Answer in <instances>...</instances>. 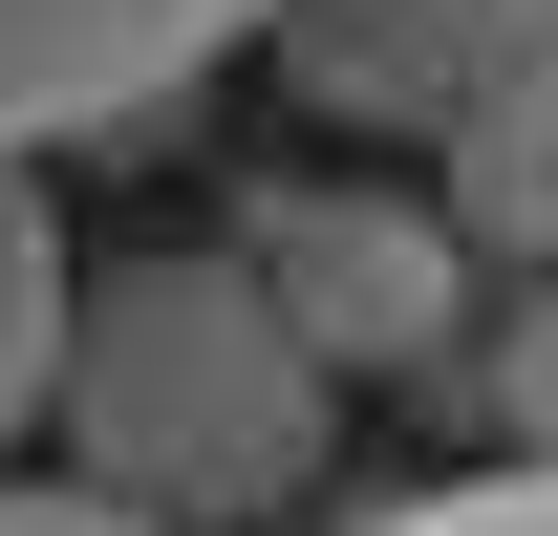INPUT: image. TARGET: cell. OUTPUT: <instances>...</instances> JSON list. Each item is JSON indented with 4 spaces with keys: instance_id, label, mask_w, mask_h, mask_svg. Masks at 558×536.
<instances>
[{
    "instance_id": "1",
    "label": "cell",
    "mask_w": 558,
    "mask_h": 536,
    "mask_svg": "<svg viewBox=\"0 0 558 536\" xmlns=\"http://www.w3.org/2000/svg\"><path fill=\"white\" fill-rule=\"evenodd\" d=\"M44 451L86 494H130L172 536H258L323 494L344 451V365L279 322L258 258H108L65 322V407H44Z\"/></svg>"
},
{
    "instance_id": "2",
    "label": "cell",
    "mask_w": 558,
    "mask_h": 536,
    "mask_svg": "<svg viewBox=\"0 0 558 536\" xmlns=\"http://www.w3.org/2000/svg\"><path fill=\"white\" fill-rule=\"evenodd\" d=\"M236 258L279 279V322L323 343L344 387H451V343L494 322L473 236L429 194H387V172H258V194H236Z\"/></svg>"
},
{
    "instance_id": "3",
    "label": "cell",
    "mask_w": 558,
    "mask_h": 536,
    "mask_svg": "<svg viewBox=\"0 0 558 536\" xmlns=\"http://www.w3.org/2000/svg\"><path fill=\"white\" fill-rule=\"evenodd\" d=\"M236 44H279V0H0V172L150 150Z\"/></svg>"
},
{
    "instance_id": "4",
    "label": "cell",
    "mask_w": 558,
    "mask_h": 536,
    "mask_svg": "<svg viewBox=\"0 0 558 536\" xmlns=\"http://www.w3.org/2000/svg\"><path fill=\"white\" fill-rule=\"evenodd\" d=\"M558 65V0H279V86L344 130H451Z\"/></svg>"
},
{
    "instance_id": "5",
    "label": "cell",
    "mask_w": 558,
    "mask_h": 536,
    "mask_svg": "<svg viewBox=\"0 0 558 536\" xmlns=\"http://www.w3.org/2000/svg\"><path fill=\"white\" fill-rule=\"evenodd\" d=\"M429 215H451V236H473L494 279H558V65L429 130Z\"/></svg>"
},
{
    "instance_id": "6",
    "label": "cell",
    "mask_w": 558,
    "mask_h": 536,
    "mask_svg": "<svg viewBox=\"0 0 558 536\" xmlns=\"http://www.w3.org/2000/svg\"><path fill=\"white\" fill-rule=\"evenodd\" d=\"M65 322H86V258H65V194L0 172V451L65 407Z\"/></svg>"
},
{
    "instance_id": "7",
    "label": "cell",
    "mask_w": 558,
    "mask_h": 536,
    "mask_svg": "<svg viewBox=\"0 0 558 536\" xmlns=\"http://www.w3.org/2000/svg\"><path fill=\"white\" fill-rule=\"evenodd\" d=\"M451 387H473V429H494V472H558V279H515L473 343H451Z\"/></svg>"
},
{
    "instance_id": "8",
    "label": "cell",
    "mask_w": 558,
    "mask_h": 536,
    "mask_svg": "<svg viewBox=\"0 0 558 536\" xmlns=\"http://www.w3.org/2000/svg\"><path fill=\"white\" fill-rule=\"evenodd\" d=\"M344 536H558V472H451V494H387Z\"/></svg>"
},
{
    "instance_id": "9",
    "label": "cell",
    "mask_w": 558,
    "mask_h": 536,
    "mask_svg": "<svg viewBox=\"0 0 558 536\" xmlns=\"http://www.w3.org/2000/svg\"><path fill=\"white\" fill-rule=\"evenodd\" d=\"M0 536H172V515H130V494H86V472H0Z\"/></svg>"
}]
</instances>
